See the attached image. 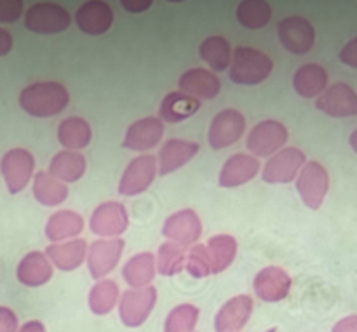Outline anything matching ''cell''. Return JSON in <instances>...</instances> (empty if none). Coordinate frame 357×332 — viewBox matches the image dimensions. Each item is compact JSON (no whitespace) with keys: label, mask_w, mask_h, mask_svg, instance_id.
<instances>
[{"label":"cell","mask_w":357,"mask_h":332,"mask_svg":"<svg viewBox=\"0 0 357 332\" xmlns=\"http://www.w3.org/2000/svg\"><path fill=\"white\" fill-rule=\"evenodd\" d=\"M70 103V93L59 82H35L20 94V106L37 118L56 117Z\"/></svg>","instance_id":"obj_1"},{"label":"cell","mask_w":357,"mask_h":332,"mask_svg":"<svg viewBox=\"0 0 357 332\" xmlns=\"http://www.w3.org/2000/svg\"><path fill=\"white\" fill-rule=\"evenodd\" d=\"M274 63L264 51L248 45H239L232 51L230 80L239 86H257L268 79Z\"/></svg>","instance_id":"obj_2"},{"label":"cell","mask_w":357,"mask_h":332,"mask_svg":"<svg viewBox=\"0 0 357 332\" xmlns=\"http://www.w3.org/2000/svg\"><path fill=\"white\" fill-rule=\"evenodd\" d=\"M70 21H72V17H70L68 10L52 2L33 3L24 13V26H26V30L38 35L61 33V31L68 30Z\"/></svg>","instance_id":"obj_3"},{"label":"cell","mask_w":357,"mask_h":332,"mask_svg":"<svg viewBox=\"0 0 357 332\" xmlns=\"http://www.w3.org/2000/svg\"><path fill=\"white\" fill-rule=\"evenodd\" d=\"M296 190H298L303 204L312 211H317L323 205L328 190H330V174H328L326 167L316 160L307 162L296 176Z\"/></svg>","instance_id":"obj_4"},{"label":"cell","mask_w":357,"mask_h":332,"mask_svg":"<svg viewBox=\"0 0 357 332\" xmlns=\"http://www.w3.org/2000/svg\"><path fill=\"white\" fill-rule=\"evenodd\" d=\"M289 132L282 122L264 120L255 125L246 138V148L253 157H272L288 143Z\"/></svg>","instance_id":"obj_5"},{"label":"cell","mask_w":357,"mask_h":332,"mask_svg":"<svg viewBox=\"0 0 357 332\" xmlns=\"http://www.w3.org/2000/svg\"><path fill=\"white\" fill-rule=\"evenodd\" d=\"M35 159L28 150L13 148L0 160V173H2L9 193L16 195L26 188L33 176Z\"/></svg>","instance_id":"obj_6"},{"label":"cell","mask_w":357,"mask_h":332,"mask_svg":"<svg viewBox=\"0 0 357 332\" xmlns=\"http://www.w3.org/2000/svg\"><path fill=\"white\" fill-rule=\"evenodd\" d=\"M305 164L307 157L302 150L295 148V146L282 148L265 164L264 171H261V180L271 184L291 183L293 180H296Z\"/></svg>","instance_id":"obj_7"},{"label":"cell","mask_w":357,"mask_h":332,"mask_svg":"<svg viewBox=\"0 0 357 332\" xmlns=\"http://www.w3.org/2000/svg\"><path fill=\"white\" fill-rule=\"evenodd\" d=\"M157 291L149 285L143 289H129L119 301V315L128 327H139L146 322L152 310L155 308Z\"/></svg>","instance_id":"obj_8"},{"label":"cell","mask_w":357,"mask_h":332,"mask_svg":"<svg viewBox=\"0 0 357 332\" xmlns=\"http://www.w3.org/2000/svg\"><path fill=\"white\" fill-rule=\"evenodd\" d=\"M278 35L282 47L296 56L310 52V49L316 44V30H314L312 23L302 16L284 17L279 23Z\"/></svg>","instance_id":"obj_9"},{"label":"cell","mask_w":357,"mask_h":332,"mask_svg":"<svg viewBox=\"0 0 357 332\" xmlns=\"http://www.w3.org/2000/svg\"><path fill=\"white\" fill-rule=\"evenodd\" d=\"M244 131H246L244 115L234 108H229V110H223L215 115L211 125H209L208 141L215 150L229 148L243 138Z\"/></svg>","instance_id":"obj_10"},{"label":"cell","mask_w":357,"mask_h":332,"mask_svg":"<svg viewBox=\"0 0 357 332\" xmlns=\"http://www.w3.org/2000/svg\"><path fill=\"white\" fill-rule=\"evenodd\" d=\"M157 176V159L153 155H139L128 164L119 183V193L136 197L150 188Z\"/></svg>","instance_id":"obj_11"},{"label":"cell","mask_w":357,"mask_h":332,"mask_svg":"<svg viewBox=\"0 0 357 332\" xmlns=\"http://www.w3.org/2000/svg\"><path fill=\"white\" fill-rule=\"evenodd\" d=\"M89 226L96 235L119 239V235H122L129 226L128 211L119 202H103L91 214Z\"/></svg>","instance_id":"obj_12"},{"label":"cell","mask_w":357,"mask_h":332,"mask_svg":"<svg viewBox=\"0 0 357 332\" xmlns=\"http://www.w3.org/2000/svg\"><path fill=\"white\" fill-rule=\"evenodd\" d=\"M316 108L330 117L345 118L357 115V93L349 84L338 82L328 87L316 100Z\"/></svg>","instance_id":"obj_13"},{"label":"cell","mask_w":357,"mask_h":332,"mask_svg":"<svg viewBox=\"0 0 357 332\" xmlns=\"http://www.w3.org/2000/svg\"><path fill=\"white\" fill-rule=\"evenodd\" d=\"M162 235L178 246H192L202 235V223L197 212L192 209H181L166 219Z\"/></svg>","instance_id":"obj_14"},{"label":"cell","mask_w":357,"mask_h":332,"mask_svg":"<svg viewBox=\"0 0 357 332\" xmlns=\"http://www.w3.org/2000/svg\"><path fill=\"white\" fill-rule=\"evenodd\" d=\"M124 246L122 239H101L89 247L87 267L93 278H103L117 267L124 253Z\"/></svg>","instance_id":"obj_15"},{"label":"cell","mask_w":357,"mask_h":332,"mask_svg":"<svg viewBox=\"0 0 357 332\" xmlns=\"http://www.w3.org/2000/svg\"><path fill=\"white\" fill-rule=\"evenodd\" d=\"M75 23L80 31L98 37V35L107 33L112 28L114 9L110 3L103 2V0H89L77 9Z\"/></svg>","instance_id":"obj_16"},{"label":"cell","mask_w":357,"mask_h":332,"mask_svg":"<svg viewBox=\"0 0 357 332\" xmlns=\"http://www.w3.org/2000/svg\"><path fill=\"white\" fill-rule=\"evenodd\" d=\"M255 294L267 303H278L288 298L291 291V278L281 267H265L253 280Z\"/></svg>","instance_id":"obj_17"},{"label":"cell","mask_w":357,"mask_h":332,"mask_svg":"<svg viewBox=\"0 0 357 332\" xmlns=\"http://www.w3.org/2000/svg\"><path fill=\"white\" fill-rule=\"evenodd\" d=\"M164 136V124L157 117H145L132 122L126 131L124 148L132 152H149L155 148Z\"/></svg>","instance_id":"obj_18"},{"label":"cell","mask_w":357,"mask_h":332,"mask_svg":"<svg viewBox=\"0 0 357 332\" xmlns=\"http://www.w3.org/2000/svg\"><path fill=\"white\" fill-rule=\"evenodd\" d=\"M260 173V162L250 153H236L223 164L218 176V184L223 188H236L250 183Z\"/></svg>","instance_id":"obj_19"},{"label":"cell","mask_w":357,"mask_h":332,"mask_svg":"<svg viewBox=\"0 0 357 332\" xmlns=\"http://www.w3.org/2000/svg\"><path fill=\"white\" fill-rule=\"evenodd\" d=\"M180 93L195 100H215L222 90V82L213 72L206 68L187 70L178 80Z\"/></svg>","instance_id":"obj_20"},{"label":"cell","mask_w":357,"mask_h":332,"mask_svg":"<svg viewBox=\"0 0 357 332\" xmlns=\"http://www.w3.org/2000/svg\"><path fill=\"white\" fill-rule=\"evenodd\" d=\"M253 313V299L248 294L234 296L218 310L215 319L216 332H236L243 329Z\"/></svg>","instance_id":"obj_21"},{"label":"cell","mask_w":357,"mask_h":332,"mask_svg":"<svg viewBox=\"0 0 357 332\" xmlns=\"http://www.w3.org/2000/svg\"><path fill=\"white\" fill-rule=\"evenodd\" d=\"M199 143L187 141V139H169L164 143L159 152V162H157V173L160 176L174 173L181 169L185 164L190 162L199 153Z\"/></svg>","instance_id":"obj_22"},{"label":"cell","mask_w":357,"mask_h":332,"mask_svg":"<svg viewBox=\"0 0 357 332\" xmlns=\"http://www.w3.org/2000/svg\"><path fill=\"white\" fill-rule=\"evenodd\" d=\"M16 277L20 284L26 287H40L52 278V264L44 253H28L20 261L16 270Z\"/></svg>","instance_id":"obj_23"},{"label":"cell","mask_w":357,"mask_h":332,"mask_svg":"<svg viewBox=\"0 0 357 332\" xmlns=\"http://www.w3.org/2000/svg\"><path fill=\"white\" fill-rule=\"evenodd\" d=\"M45 256L49 258V261H52V264H54L58 270H77L87 256V244L86 240L82 239L68 240V242L63 244H51V246L45 249Z\"/></svg>","instance_id":"obj_24"},{"label":"cell","mask_w":357,"mask_h":332,"mask_svg":"<svg viewBox=\"0 0 357 332\" xmlns=\"http://www.w3.org/2000/svg\"><path fill=\"white\" fill-rule=\"evenodd\" d=\"M328 86V72L324 66L317 65V63H307V65L300 66L296 70L295 77H293V87H295L296 94L302 97H317L326 90Z\"/></svg>","instance_id":"obj_25"},{"label":"cell","mask_w":357,"mask_h":332,"mask_svg":"<svg viewBox=\"0 0 357 332\" xmlns=\"http://www.w3.org/2000/svg\"><path fill=\"white\" fill-rule=\"evenodd\" d=\"M86 173V157L80 152L63 150L51 159L49 174L61 183H75Z\"/></svg>","instance_id":"obj_26"},{"label":"cell","mask_w":357,"mask_h":332,"mask_svg":"<svg viewBox=\"0 0 357 332\" xmlns=\"http://www.w3.org/2000/svg\"><path fill=\"white\" fill-rule=\"evenodd\" d=\"M199 108H201V101L195 97L183 93H169L160 103L159 117L160 120L169 122V124H180L197 113Z\"/></svg>","instance_id":"obj_27"},{"label":"cell","mask_w":357,"mask_h":332,"mask_svg":"<svg viewBox=\"0 0 357 332\" xmlns=\"http://www.w3.org/2000/svg\"><path fill=\"white\" fill-rule=\"evenodd\" d=\"M93 139V129L80 117H68L59 122L58 141L68 152L86 148Z\"/></svg>","instance_id":"obj_28"},{"label":"cell","mask_w":357,"mask_h":332,"mask_svg":"<svg viewBox=\"0 0 357 332\" xmlns=\"http://www.w3.org/2000/svg\"><path fill=\"white\" fill-rule=\"evenodd\" d=\"M122 277L131 289L149 287L155 277V258L152 253H139L132 256L122 268Z\"/></svg>","instance_id":"obj_29"},{"label":"cell","mask_w":357,"mask_h":332,"mask_svg":"<svg viewBox=\"0 0 357 332\" xmlns=\"http://www.w3.org/2000/svg\"><path fill=\"white\" fill-rule=\"evenodd\" d=\"M84 230L82 216L73 211H58L49 218L45 225V237L52 244L80 235Z\"/></svg>","instance_id":"obj_30"},{"label":"cell","mask_w":357,"mask_h":332,"mask_svg":"<svg viewBox=\"0 0 357 332\" xmlns=\"http://www.w3.org/2000/svg\"><path fill=\"white\" fill-rule=\"evenodd\" d=\"M33 197L45 207L61 205L68 198V188L65 183L54 180L49 173H38L33 177Z\"/></svg>","instance_id":"obj_31"},{"label":"cell","mask_w":357,"mask_h":332,"mask_svg":"<svg viewBox=\"0 0 357 332\" xmlns=\"http://www.w3.org/2000/svg\"><path fill=\"white\" fill-rule=\"evenodd\" d=\"M199 54H201L202 61H206V65L211 66V70L223 72V70L230 68V63H232V45L225 37L213 35L202 42L199 47Z\"/></svg>","instance_id":"obj_32"},{"label":"cell","mask_w":357,"mask_h":332,"mask_svg":"<svg viewBox=\"0 0 357 332\" xmlns=\"http://www.w3.org/2000/svg\"><path fill=\"white\" fill-rule=\"evenodd\" d=\"M206 249H208L209 261H211V271L213 274H222L236 260L237 240L232 235L222 233V235L211 237L208 240Z\"/></svg>","instance_id":"obj_33"},{"label":"cell","mask_w":357,"mask_h":332,"mask_svg":"<svg viewBox=\"0 0 357 332\" xmlns=\"http://www.w3.org/2000/svg\"><path fill=\"white\" fill-rule=\"evenodd\" d=\"M237 21L248 30L265 28L272 19V7L265 0H244L237 6Z\"/></svg>","instance_id":"obj_34"},{"label":"cell","mask_w":357,"mask_h":332,"mask_svg":"<svg viewBox=\"0 0 357 332\" xmlns=\"http://www.w3.org/2000/svg\"><path fill=\"white\" fill-rule=\"evenodd\" d=\"M119 301V287L114 280H100L89 292V308L94 315H107Z\"/></svg>","instance_id":"obj_35"},{"label":"cell","mask_w":357,"mask_h":332,"mask_svg":"<svg viewBox=\"0 0 357 332\" xmlns=\"http://www.w3.org/2000/svg\"><path fill=\"white\" fill-rule=\"evenodd\" d=\"M187 261V251L174 242H164L157 253V270L166 277L180 274Z\"/></svg>","instance_id":"obj_36"},{"label":"cell","mask_w":357,"mask_h":332,"mask_svg":"<svg viewBox=\"0 0 357 332\" xmlns=\"http://www.w3.org/2000/svg\"><path fill=\"white\" fill-rule=\"evenodd\" d=\"M199 320V310L194 305H180L167 315L164 332H192Z\"/></svg>","instance_id":"obj_37"},{"label":"cell","mask_w":357,"mask_h":332,"mask_svg":"<svg viewBox=\"0 0 357 332\" xmlns=\"http://www.w3.org/2000/svg\"><path fill=\"white\" fill-rule=\"evenodd\" d=\"M188 274L195 278H204L213 274L211 271V261H209V254L206 246L202 244H195L190 251L187 253V261H185Z\"/></svg>","instance_id":"obj_38"},{"label":"cell","mask_w":357,"mask_h":332,"mask_svg":"<svg viewBox=\"0 0 357 332\" xmlns=\"http://www.w3.org/2000/svg\"><path fill=\"white\" fill-rule=\"evenodd\" d=\"M23 14L21 0H0V23H14Z\"/></svg>","instance_id":"obj_39"},{"label":"cell","mask_w":357,"mask_h":332,"mask_svg":"<svg viewBox=\"0 0 357 332\" xmlns=\"http://www.w3.org/2000/svg\"><path fill=\"white\" fill-rule=\"evenodd\" d=\"M17 331V317L7 306H0V332H16Z\"/></svg>","instance_id":"obj_40"},{"label":"cell","mask_w":357,"mask_h":332,"mask_svg":"<svg viewBox=\"0 0 357 332\" xmlns=\"http://www.w3.org/2000/svg\"><path fill=\"white\" fill-rule=\"evenodd\" d=\"M340 61L351 68H357V37L344 45L340 51Z\"/></svg>","instance_id":"obj_41"},{"label":"cell","mask_w":357,"mask_h":332,"mask_svg":"<svg viewBox=\"0 0 357 332\" xmlns=\"http://www.w3.org/2000/svg\"><path fill=\"white\" fill-rule=\"evenodd\" d=\"M121 6L128 13H145V10H149L152 7V0H122Z\"/></svg>","instance_id":"obj_42"},{"label":"cell","mask_w":357,"mask_h":332,"mask_svg":"<svg viewBox=\"0 0 357 332\" xmlns=\"http://www.w3.org/2000/svg\"><path fill=\"white\" fill-rule=\"evenodd\" d=\"M331 332H357V315H351L335 324Z\"/></svg>","instance_id":"obj_43"},{"label":"cell","mask_w":357,"mask_h":332,"mask_svg":"<svg viewBox=\"0 0 357 332\" xmlns=\"http://www.w3.org/2000/svg\"><path fill=\"white\" fill-rule=\"evenodd\" d=\"M13 35H10L6 28H0V58L9 54V52L13 51Z\"/></svg>","instance_id":"obj_44"},{"label":"cell","mask_w":357,"mask_h":332,"mask_svg":"<svg viewBox=\"0 0 357 332\" xmlns=\"http://www.w3.org/2000/svg\"><path fill=\"white\" fill-rule=\"evenodd\" d=\"M20 332H45L44 324L38 322V320H31V322H26L23 327H21Z\"/></svg>","instance_id":"obj_45"},{"label":"cell","mask_w":357,"mask_h":332,"mask_svg":"<svg viewBox=\"0 0 357 332\" xmlns=\"http://www.w3.org/2000/svg\"><path fill=\"white\" fill-rule=\"evenodd\" d=\"M349 143H351L352 150H354V152L357 153V129L351 134V139H349Z\"/></svg>","instance_id":"obj_46"},{"label":"cell","mask_w":357,"mask_h":332,"mask_svg":"<svg viewBox=\"0 0 357 332\" xmlns=\"http://www.w3.org/2000/svg\"><path fill=\"white\" fill-rule=\"evenodd\" d=\"M267 332H275V329H268Z\"/></svg>","instance_id":"obj_47"}]
</instances>
